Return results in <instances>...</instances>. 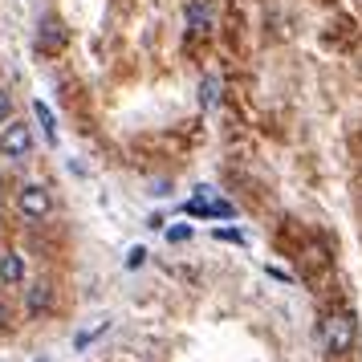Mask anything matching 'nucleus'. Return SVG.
Masks as SVG:
<instances>
[{
  "mask_svg": "<svg viewBox=\"0 0 362 362\" xmlns=\"http://www.w3.org/2000/svg\"><path fill=\"white\" fill-rule=\"evenodd\" d=\"M0 277L8 281V285H21L25 281V261H21L17 252H4L0 257Z\"/></svg>",
  "mask_w": 362,
  "mask_h": 362,
  "instance_id": "nucleus-7",
  "label": "nucleus"
},
{
  "mask_svg": "<svg viewBox=\"0 0 362 362\" xmlns=\"http://www.w3.org/2000/svg\"><path fill=\"white\" fill-rule=\"evenodd\" d=\"M17 204H21V212L33 216V220H45V216L53 212V196L41 187V183H25L21 196H17Z\"/></svg>",
  "mask_w": 362,
  "mask_h": 362,
  "instance_id": "nucleus-3",
  "label": "nucleus"
},
{
  "mask_svg": "<svg viewBox=\"0 0 362 362\" xmlns=\"http://www.w3.org/2000/svg\"><path fill=\"white\" fill-rule=\"evenodd\" d=\"M37 45H41L45 53L62 49V45H66V29H62V21H53V17L41 21V29H37Z\"/></svg>",
  "mask_w": 362,
  "mask_h": 362,
  "instance_id": "nucleus-4",
  "label": "nucleus"
},
{
  "mask_svg": "<svg viewBox=\"0 0 362 362\" xmlns=\"http://www.w3.org/2000/svg\"><path fill=\"white\" fill-rule=\"evenodd\" d=\"M29 151H33V131L25 122L4 127V134H0V155L4 159H29Z\"/></svg>",
  "mask_w": 362,
  "mask_h": 362,
  "instance_id": "nucleus-2",
  "label": "nucleus"
},
{
  "mask_svg": "<svg viewBox=\"0 0 362 362\" xmlns=\"http://www.w3.org/2000/svg\"><path fill=\"white\" fill-rule=\"evenodd\" d=\"M8 326V305H4V301H0V329Z\"/></svg>",
  "mask_w": 362,
  "mask_h": 362,
  "instance_id": "nucleus-12",
  "label": "nucleus"
},
{
  "mask_svg": "<svg viewBox=\"0 0 362 362\" xmlns=\"http://www.w3.org/2000/svg\"><path fill=\"white\" fill-rule=\"evenodd\" d=\"M220 94H224V82H220L216 74H208V78L199 82V106H204V110H216V106H220Z\"/></svg>",
  "mask_w": 362,
  "mask_h": 362,
  "instance_id": "nucleus-6",
  "label": "nucleus"
},
{
  "mask_svg": "<svg viewBox=\"0 0 362 362\" xmlns=\"http://www.w3.org/2000/svg\"><path fill=\"white\" fill-rule=\"evenodd\" d=\"M183 21H187L192 33H208V29H212V8H208V0H192L187 13H183Z\"/></svg>",
  "mask_w": 362,
  "mask_h": 362,
  "instance_id": "nucleus-5",
  "label": "nucleus"
},
{
  "mask_svg": "<svg viewBox=\"0 0 362 362\" xmlns=\"http://www.w3.org/2000/svg\"><path fill=\"white\" fill-rule=\"evenodd\" d=\"M167 236H171V240H187V236H192V224H180V228H171Z\"/></svg>",
  "mask_w": 362,
  "mask_h": 362,
  "instance_id": "nucleus-11",
  "label": "nucleus"
},
{
  "mask_svg": "<svg viewBox=\"0 0 362 362\" xmlns=\"http://www.w3.org/2000/svg\"><path fill=\"white\" fill-rule=\"evenodd\" d=\"M8 115H13V98L0 90V122H8Z\"/></svg>",
  "mask_w": 362,
  "mask_h": 362,
  "instance_id": "nucleus-10",
  "label": "nucleus"
},
{
  "mask_svg": "<svg viewBox=\"0 0 362 362\" xmlns=\"http://www.w3.org/2000/svg\"><path fill=\"white\" fill-rule=\"evenodd\" d=\"M354 313H329L326 326H322V342H326V354L329 358H346L350 354V346H354Z\"/></svg>",
  "mask_w": 362,
  "mask_h": 362,
  "instance_id": "nucleus-1",
  "label": "nucleus"
},
{
  "mask_svg": "<svg viewBox=\"0 0 362 362\" xmlns=\"http://www.w3.org/2000/svg\"><path fill=\"white\" fill-rule=\"evenodd\" d=\"M33 115H37V122H41L45 139H49V143H57V118H53L49 106H45V102H33Z\"/></svg>",
  "mask_w": 362,
  "mask_h": 362,
  "instance_id": "nucleus-8",
  "label": "nucleus"
},
{
  "mask_svg": "<svg viewBox=\"0 0 362 362\" xmlns=\"http://www.w3.org/2000/svg\"><path fill=\"white\" fill-rule=\"evenodd\" d=\"M49 305V285H33L29 289V313H41Z\"/></svg>",
  "mask_w": 362,
  "mask_h": 362,
  "instance_id": "nucleus-9",
  "label": "nucleus"
}]
</instances>
